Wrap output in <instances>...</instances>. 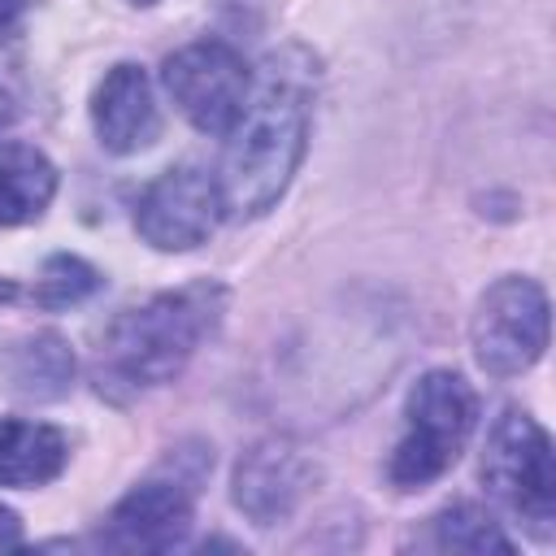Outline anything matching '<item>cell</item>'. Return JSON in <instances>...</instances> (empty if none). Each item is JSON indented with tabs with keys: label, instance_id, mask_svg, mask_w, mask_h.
<instances>
[{
	"label": "cell",
	"instance_id": "6da1fadb",
	"mask_svg": "<svg viewBox=\"0 0 556 556\" xmlns=\"http://www.w3.org/2000/svg\"><path fill=\"white\" fill-rule=\"evenodd\" d=\"M317 91V61L308 48L287 43L265 56L222 156V204L235 217H261L278 204L308 148V117Z\"/></svg>",
	"mask_w": 556,
	"mask_h": 556
},
{
	"label": "cell",
	"instance_id": "7a4b0ae2",
	"mask_svg": "<svg viewBox=\"0 0 556 556\" xmlns=\"http://www.w3.org/2000/svg\"><path fill=\"white\" fill-rule=\"evenodd\" d=\"M226 313L222 282H187L126 308L100 339L91 382L100 395L126 404L139 391L174 382L200 343L217 330Z\"/></svg>",
	"mask_w": 556,
	"mask_h": 556
},
{
	"label": "cell",
	"instance_id": "3957f363",
	"mask_svg": "<svg viewBox=\"0 0 556 556\" xmlns=\"http://www.w3.org/2000/svg\"><path fill=\"white\" fill-rule=\"evenodd\" d=\"M478 426V395L456 369H430L404 400V434L387 460L400 491H421L443 478Z\"/></svg>",
	"mask_w": 556,
	"mask_h": 556
},
{
	"label": "cell",
	"instance_id": "277c9868",
	"mask_svg": "<svg viewBox=\"0 0 556 556\" xmlns=\"http://www.w3.org/2000/svg\"><path fill=\"white\" fill-rule=\"evenodd\" d=\"M482 482L486 491L530 526V534L552 539L556 517V456L547 430L521 413L504 408L482 447Z\"/></svg>",
	"mask_w": 556,
	"mask_h": 556
},
{
	"label": "cell",
	"instance_id": "5b68a950",
	"mask_svg": "<svg viewBox=\"0 0 556 556\" xmlns=\"http://www.w3.org/2000/svg\"><path fill=\"white\" fill-rule=\"evenodd\" d=\"M547 321H552L547 291L534 278L508 274V278L491 282L469 321L473 361L491 378L526 374L547 352Z\"/></svg>",
	"mask_w": 556,
	"mask_h": 556
},
{
	"label": "cell",
	"instance_id": "8992f818",
	"mask_svg": "<svg viewBox=\"0 0 556 556\" xmlns=\"http://www.w3.org/2000/svg\"><path fill=\"white\" fill-rule=\"evenodd\" d=\"M161 83L195 130L226 135L252 91V70L226 39H195L165 56Z\"/></svg>",
	"mask_w": 556,
	"mask_h": 556
},
{
	"label": "cell",
	"instance_id": "52a82bcc",
	"mask_svg": "<svg viewBox=\"0 0 556 556\" xmlns=\"http://www.w3.org/2000/svg\"><path fill=\"white\" fill-rule=\"evenodd\" d=\"M222 187L200 165H174L152 178L135 204V230L156 252H191L222 222Z\"/></svg>",
	"mask_w": 556,
	"mask_h": 556
},
{
	"label": "cell",
	"instance_id": "ba28073f",
	"mask_svg": "<svg viewBox=\"0 0 556 556\" xmlns=\"http://www.w3.org/2000/svg\"><path fill=\"white\" fill-rule=\"evenodd\" d=\"M187 530L191 486H182L178 478H148L113 504L100 543L113 552H169L187 539Z\"/></svg>",
	"mask_w": 556,
	"mask_h": 556
},
{
	"label": "cell",
	"instance_id": "9c48e42d",
	"mask_svg": "<svg viewBox=\"0 0 556 556\" xmlns=\"http://www.w3.org/2000/svg\"><path fill=\"white\" fill-rule=\"evenodd\" d=\"M313 478H317V469L295 443L265 439L252 452H243V460L235 465V504L256 526H278L308 495Z\"/></svg>",
	"mask_w": 556,
	"mask_h": 556
},
{
	"label": "cell",
	"instance_id": "30bf717a",
	"mask_svg": "<svg viewBox=\"0 0 556 556\" xmlns=\"http://www.w3.org/2000/svg\"><path fill=\"white\" fill-rule=\"evenodd\" d=\"M91 126H96L100 148L113 156H130V152L148 148L161 135V113H156L148 70H139L130 61L113 65L91 96Z\"/></svg>",
	"mask_w": 556,
	"mask_h": 556
},
{
	"label": "cell",
	"instance_id": "8fae6325",
	"mask_svg": "<svg viewBox=\"0 0 556 556\" xmlns=\"http://www.w3.org/2000/svg\"><path fill=\"white\" fill-rule=\"evenodd\" d=\"M70 460V443L48 421H0V486H43Z\"/></svg>",
	"mask_w": 556,
	"mask_h": 556
},
{
	"label": "cell",
	"instance_id": "7c38bea8",
	"mask_svg": "<svg viewBox=\"0 0 556 556\" xmlns=\"http://www.w3.org/2000/svg\"><path fill=\"white\" fill-rule=\"evenodd\" d=\"M9 391L22 400H61L74 382V352L56 330L26 334L4 356Z\"/></svg>",
	"mask_w": 556,
	"mask_h": 556
},
{
	"label": "cell",
	"instance_id": "4fadbf2b",
	"mask_svg": "<svg viewBox=\"0 0 556 556\" xmlns=\"http://www.w3.org/2000/svg\"><path fill=\"white\" fill-rule=\"evenodd\" d=\"M56 195V165L30 143H0V226L43 217Z\"/></svg>",
	"mask_w": 556,
	"mask_h": 556
},
{
	"label": "cell",
	"instance_id": "5bb4252c",
	"mask_svg": "<svg viewBox=\"0 0 556 556\" xmlns=\"http://www.w3.org/2000/svg\"><path fill=\"white\" fill-rule=\"evenodd\" d=\"M434 543L447 547V552H473V556H482V552H504L508 556L513 552L508 534L478 504H452V508H443L434 517Z\"/></svg>",
	"mask_w": 556,
	"mask_h": 556
},
{
	"label": "cell",
	"instance_id": "9a60e30c",
	"mask_svg": "<svg viewBox=\"0 0 556 556\" xmlns=\"http://www.w3.org/2000/svg\"><path fill=\"white\" fill-rule=\"evenodd\" d=\"M96 287H100V274L83 256L56 252V256L43 261V269L35 278V304H43V308H70V304L87 300Z\"/></svg>",
	"mask_w": 556,
	"mask_h": 556
},
{
	"label": "cell",
	"instance_id": "2e32d148",
	"mask_svg": "<svg viewBox=\"0 0 556 556\" xmlns=\"http://www.w3.org/2000/svg\"><path fill=\"white\" fill-rule=\"evenodd\" d=\"M17 543H22V521H17L13 508L0 504V552H9V547H17Z\"/></svg>",
	"mask_w": 556,
	"mask_h": 556
},
{
	"label": "cell",
	"instance_id": "e0dca14e",
	"mask_svg": "<svg viewBox=\"0 0 556 556\" xmlns=\"http://www.w3.org/2000/svg\"><path fill=\"white\" fill-rule=\"evenodd\" d=\"M22 4H26V0H0V43L17 30V22H22Z\"/></svg>",
	"mask_w": 556,
	"mask_h": 556
},
{
	"label": "cell",
	"instance_id": "ac0fdd59",
	"mask_svg": "<svg viewBox=\"0 0 556 556\" xmlns=\"http://www.w3.org/2000/svg\"><path fill=\"white\" fill-rule=\"evenodd\" d=\"M9 122H13V100H9L4 91H0V130H4Z\"/></svg>",
	"mask_w": 556,
	"mask_h": 556
},
{
	"label": "cell",
	"instance_id": "d6986e66",
	"mask_svg": "<svg viewBox=\"0 0 556 556\" xmlns=\"http://www.w3.org/2000/svg\"><path fill=\"white\" fill-rule=\"evenodd\" d=\"M135 4H156V0H135Z\"/></svg>",
	"mask_w": 556,
	"mask_h": 556
}]
</instances>
